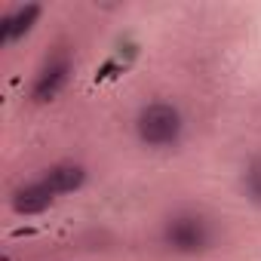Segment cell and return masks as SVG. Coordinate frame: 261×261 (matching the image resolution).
Masks as SVG:
<instances>
[{
    "label": "cell",
    "mask_w": 261,
    "mask_h": 261,
    "mask_svg": "<svg viewBox=\"0 0 261 261\" xmlns=\"http://www.w3.org/2000/svg\"><path fill=\"white\" fill-rule=\"evenodd\" d=\"M243 188H246V197H249L252 203H258V206H261V157H255V160L246 166Z\"/></svg>",
    "instance_id": "cell-7"
},
{
    "label": "cell",
    "mask_w": 261,
    "mask_h": 261,
    "mask_svg": "<svg viewBox=\"0 0 261 261\" xmlns=\"http://www.w3.org/2000/svg\"><path fill=\"white\" fill-rule=\"evenodd\" d=\"M37 16H40V7H37V4H28V7H22L19 13L7 16V19H4V28H0V40H4V43L19 40L22 34L31 31V25L37 22Z\"/></svg>",
    "instance_id": "cell-6"
},
{
    "label": "cell",
    "mask_w": 261,
    "mask_h": 261,
    "mask_svg": "<svg viewBox=\"0 0 261 261\" xmlns=\"http://www.w3.org/2000/svg\"><path fill=\"white\" fill-rule=\"evenodd\" d=\"M68 71H71L68 56H65V53L53 56V59L43 65V71H40V77H37V83H34V101H49V98H56V95L62 92V86L68 83Z\"/></svg>",
    "instance_id": "cell-3"
},
{
    "label": "cell",
    "mask_w": 261,
    "mask_h": 261,
    "mask_svg": "<svg viewBox=\"0 0 261 261\" xmlns=\"http://www.w3.org/2000/svg\"><path fill=\"white\" fill-rule=\"evenodd\" d=\"M56 200V194L43 185V181H34V185H25L13 194V209L19 215H37L43 209H49Z\"/></svg>",
    "instance_id": "cell-4"
},
{
    "label": "cell",
    "mask_w": 261,
    "mask_h": 261,
    "mask_svg": "<svg viewBox=\"0 0 261 261\" xmlns=\"http://www.w3.org/2000/svg\"><path fill=\"white\" fill-rule=\"evenodd\" d=\"M163 240L169 249L175 252H203L212 240V230H209V221L197 212H178L166 221L163 227Z\"/></svg>",
    "instance_id": "cell-2"
},
{
    "label": "cell",
    "mask_w": 261,
    "mask_h": 261,
    "mask_svg": "<svg viewBox=\"0 0 261 261\" xmlns=\"http://www.w3.org/2000/svg\"><path fill=\"white\" fill-rule=\"evenodd\" d=\"M83 178H86L83 166H77V163H59V166H53L43 175V185L53 194H71V191H77L83 185Z\"/></svg>",
    "instance_id": "cell-5"
},
{
    "label": "cell",
    "mask_w": 261,
    "mask_h": 261,
    "mask_svg": "<svg viewBox=\"0 0 261 261\" xmlns=\"http://www.w3.org/2000/svg\"><path fill=\"white\" fill-rule=\"evenodd\" d=\"M136 129H139V139L145 145L163 148V145H172L181 136V114H178V108H172L166 101H154V105L142 108V114L136 120Z\"/></svg>",
    "instance_id": "cell-1"
}]
</instances>
